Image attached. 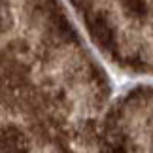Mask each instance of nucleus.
<instances>
[{"label": "nucleus", "mask_w": 153, "mask_h": 153, "mask_svg": "<svg viewBox=\"0 0 153 153\" xmlns=\"http://www.w3.org/2000/svg\"><path fill=\"white\" fill-rule=\"evenodd\" d=\"M110 48L132 59H153V0H78Z\"/></svg>", "instance_id": "1"}]
</instances>
